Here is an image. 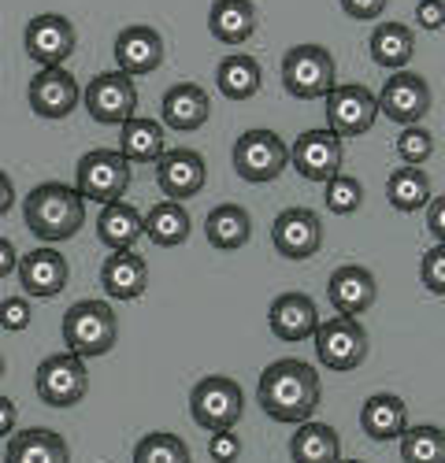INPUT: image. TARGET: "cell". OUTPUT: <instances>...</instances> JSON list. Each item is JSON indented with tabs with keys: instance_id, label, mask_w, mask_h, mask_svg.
<instances>
[{
	"instance_id": "484cf974",
	"label": "cell",
	"mask_w": 445,
	"mask_h": 463,
	"mask_svg": "<svg viewBox=\"0 0 445 463\" xmlns=\"http://www.w3.org/2000/svg\"><path fill=\"white\" fill-rule=\"evenodd\" d=\"M5 463H71L67 441L49 427H30L12 434L5 449Z\"/></svg>"
},
{
	"instance_id": "c3c4849f",
	"label": "cell",
	"mask_w": 445,
	"mask_h": 463,
	"mask_svg": "<svg viewBox=\"0 0 445 463\" xmlns=\"http://www.w3.org/2000/svg\"><path fill=\"white\" fill-rule=\"evenodd\" d=\"M0 378H5V356H0Z\"/></svg>"
},
{
	"instance_id": "2e32d148",
	"label": "cell",
	"mask_w": 445,
	"mask_h": 463,
	"mask_svg": "<svg viewBox=\"0 0 445 463\" xmlns=\"http://www.w3.org/2000/svg\"><path fill=\"white\" fill-rule=\"evenodd\" d=\"M208 182V164L197 148H167L156 160V185L167 201H190Z\"/></svg>"
},
{
	"instance_id": "44dd1931",
	"label": "cell",
	"mask_w": 445,
	"mask_h": 463,
	"mask_svg": "<svg viewBox=\"0 0 445 463\" xmlns=\"http://www.w3.org/2000/svg\"><path fill=\"white\" fill-rule=\"evenodd\" d=\"M327 297H330V304H334V312H338V316L356 319V316L367 312L371 304H375V297H379V282H375V275H371L367 267H360V263H346V267H338V271L330 275V282H327Z\"/></svg>"
},
{
	"instance_id": "ffe728a7",
	"label": "cell",
	"mask_w": 445,
	"mask_h": 463,
	"mask_svg": "<svg viewBox=\"0 0 445 463\" xmlns=\"http://www.w3.org/2000/svg\"><path fill=\"white\" fill-rule=\"evenodd\" d=\"M111 52H116V63H119V71L127 74V79L153 74V71L164 63V56H167L164 37H160V30H153V26H127V30L116 37Z\"/></svg>"
},
{
	"instance_id": "83f0119b",
	"label": "cell",
	"mask_w": 445,
	"mask_h": 463,
	"mask_svg": "<svg viewBox=\"0 0 445 463\" xmlns=\"http://www.w3.org/2000/svg\"><path fill=\"white\" fill-rule=\"evenodd\" d=\"M289 459L293 463H338L342 459V438L330 422H301L289 438Z\"/></svg>"
},
{
	"instance_id": "74e56055",
	"label": "cell",
	"mask_w": 445,
	"mask_h": 463,
	"mask_svg": "<svg viewBox=\"0 0 445 463\" xmlns=\"http://www.w3.org/2000/svg\"><path fill=\"white\" fill-rule=\"evenodd\" d=\"M397 156L404 167H423L434 156V137L423 127H404L397 137Z\"/></svg>"
},
{
	"instance_id": "ac0fdd59",
	"label": "cell",
	"mask_w": 445,
	"mask_h": 463,
	"mask_svg": "<svg viewBox=\"0 0 445 463\" xmlns=\"http://www.w3.org/2000/svg\"><path fill=\"white\" fill-rule=\"evenodd\" d=\"M19 286L26 297H42V300H52L63 293L67 279H71V267L63 260V252H56L52 245H42L33 252H23L19 256Z\"/></svg>"
},
{
	"instance_id": "8d00e7d4",
	"label": "cell",
	"mask_w": 445,
	"mask_h": 463,
	"mask_svg": "<svg viewBox=\"0 0 445 463\" xmlns=\"http://www.w3.org/2000/svg\"><path fill=\"white\" fill-rule=\"evenodd\" d=\"M323 185H327L323 189L327 212H334V215H356L364 208V185H360V178H353V175L342 171V175H334Z\"/></svg>"
},
{
	"instance_id": "603a6c76",
	"label": "cell",
	"mask_w": 445,
	"mask_h": 463,
	"mask_svg": "<svg viewBox=\"0 0 445 463\" xmlns=\"http://www.w3.org/2000/svg\"><path fill=\"white\" fill-rule=\"evenodd\" d=\"M100 286L111 300H137L148 289V263L134 249L111 252L100 267Z\"/></svg>"
},
{
	"instance_id": "9a60e30c",
	"label": "cell",
	"mask_w": 445,
	"mask_h": 463,
	"mask_svg": "<svg viewBox=\"0 0 445 463\" xmlns=\"http://www.w3.org/2000/svg\"><path fill=\"white\" fill-rule=\"evenodd\" d=\"M26 100L42 119H67L82 104V86L63 67H42L26 86Z\"/></svg>"
},
{
	"instance_id": "f1b7e54d",
	"label": "cell",
	"mask_w": 445,
	"mask_h": 463,
	"mask_svg": "<svg viewBox=\"0 0 445 463\" xmlns=\"http://www.w3.org/2000/svg\"><path fill=\"white\" fill-rule=\"evenodd\" d=\"M204 238L219 252H238L252 238V219H249V212L241 204H219L204 219Z\"/></svg>"
},
{
	"instance_id": "e0dca14e",
	"label": "cell",
	"mask_w": 445,
	"mask_h": 463,
	"mask_svg": "<svg viewBox=\"0 0 445 463\" xmlns=\"http://www.w3.org/2000/svg\"><path fill=\"white\" fill-rule=\"evenodd\" d=\"M271 241L286 260H312L323 249V219L312 208H286L271 226Z\"/></svg>"
},
{
	"instance_id": "7402d4cb",
	"label": "cell",
	"mask_w": 445,
	"mask_h": 463,
	"mask_svg": "<svg viewBox=\"0 0 445 463\" xmlns=\"http://www.w3.org/2000/svg\"><path fill=\"white\" fill-rule=\"evenodd\" d=\"M160 111H164V127H171L178 134H190V130H201L208 123L212 100L197 82H175L164 93Z\"/></svg>"
},
{
	"instance_id": "9c48e42d",
	"label": "cell",
	"mask_w": 445,
	"mask_h": 463,
	"mask_svg": "<svg viewBox=\"0 0 445 463\" xmlns=\"http://www.w3.org/2000/svg\"><path fill=\"white\" fill-rule=\"evenodd\" d=\"M289 167V145L275 130H245L234 141V171L238 178L264 185Z\"/></svg>"
},
{
	"instance_id": "e575fe53",
	"label": "cell",
	"mask_w": 445,
	"mask_h": 463,
	"mask_svg": "<svg viewBox=\"0 0 445 463\" xmlns=\"http://www.w3.org/2000/svg\"><path fill=\"white\" fill-rule=\"evenodd\" d=\"M401 459L404 463H445V430L441 427H408L401 434Z\"/></svg>"
},
{
	"instance_id": "d4e9b609",
	"label": "cell",
	"mask_w": 445,
	"mask_h": 463,
	"mask_svg": "<svg viewBox=\"0 0 445 463\" xmlns=\"http://www.w3.org/2000/svg\"><path fill=\"white\" fill-rule=\"evenodd\" d=\"M360 430L371 441H397L408 430V404L397 393H375L360 408Z\"/></svg>"
},
{
	"instance_id": "4dcf8cb0",
	"label": "cell",
	"mask_w": 445,
	"mask_h": 463,
	"mask_svg": "<svg viewBox=\"0 0 445 463\" xmlns=\"http://www.w3.org/2000/svg\"><path fill=\"white\" fill-rule=\"evenodd\" d=\"M367 49H371V60H375L379 67H386V71H404L408 67V60L416 56V33L408 30L404 23H379L375 30H371V42H367Z\"/></svg>"
},
{
	"instance_id": "ee69618b",
	"label": "cell",
	"mask_w": 445,
	"mask_h": 463,
	"mask_svg": "<svg viewBox=\"0 0 445 463\" xmlns=\"http://www.w3.org/2000/svg\"><path fill=\"white\" fill-rule=\"evenodd\" d=\"M427 230L438 238V245H445V197H434L427 204Z\"/></svg>"
},
{
	"instance_id": "ba28073f",
	"label": "cell",
	"mask_w": 445,
	"mask_h": 463,
	"mask_svg": "<svg viewBox=\"0 0 445 463\" xmlns=\"http://www.w3.org/2000/svg\"><path fill=\"white\" fill-rule=\"evenodd\" d=\"M282 86L297 100H319L334 90V56L323 45H293L282 56Z\"/></svg>"
},
{
	"instance_id": "60d3db41",
	"label": "cell",
	"mask_w": 445,
	"mask_h": 463,
	"mask_svg": "<svg viewBox=\"0 0 445 463\" xmlns=\"http://www.w3.org/2000/svg\"><path fill=\"white\" fill-rule=\"evenodd\" d=\"M208 456L212 463H238L241 459V438L234 430H219L208 438Z\"/></svg>"
},
{
	"instance_id": "8fae6325",
	"label": "cell",
	"mask_w": 445,
	"mask_h": 463,
	"mask_svg": "<svg viewBox=\"0 0 445 463\" xmlns=\"http://www.w3.org/2000/svg\"><path fill=\"white\" fill-rule=\"evenodd\" d=\"M323 100H327V108H323L327 111V130L338 134L342 141L367 134L379 119V100L367 86H356V82L334 86Z\"/></svg>"
},
{
	"instance_id": "7a4b0ae2",
	"label": "cell",
	"mask_w": 445,
	"mask_h": 463,
	"mask_svg": "<svg viewBox=\"0 0 445 463\" xmlns=\"http://www.w3.org/2000/svg\"><path fill=\"white\" fill-rule=\"evenodd\" d=\"M23 222L45 245L71 241L86 222V201L67 182H42L23 197Z\"/></svg>"
},
{
	"instance_id": "277c9868",
	"label": "cell",
	"mask_w": 445,
	"mask_h": 463,
	"mask_svg": "<svg viewBox=\"0 0 445 463\" xmlns=\"http://www.w3.org/2000/svg\"><path fill=\"white\" fill-rule=\"evenodd\" d=\"M245 411V393L241 385L227 374H204L194 393H190V415L201 430L219 434V430H234L238 419Z\"/></svg>"
},
{
	"instance_id": "6da1fadb",
	"label": "cell",
	"mask_w": 445,
	"mask_h": 463,
	"mask_svg": "<svg viewBox=\"0 0 445 463\" xmlns=\"http://www.w3.org/2000/svg\"><path fill=\"white\" fill-rule=\"evenodd\" d=\"M319 397L323 385L316 367L297 356L268 364L256 382V404L264 408V415H271L275 422H293V427H301V422L316 415Z\"/></svg>"
},
{
	"instance_id": "4fadbf2b",
	"label": "cell",
	"mask_w": 445,
	"mask_h": 463,
	"mask_svg": "<svg viewBox=\"0 0 445 463\" xmlns=\"http://www.w3.org/2000/svg\"><path fill=\"white\" fill-rule=\"evenodd\" d=\"M23 45H26V56H30L37 67H63V63L74 56L79 33H74V23H71L67 15L45 12V15H33V19L26 23Z\"/></svg>"
},
{
	"instance_id": "bcb514c9",
	"label": "cell",
	"mask_w": 445,
	"mask_h": 463,
	"mask_svg": "<svg viewBox=\"0 0 445 463\" xmlns=\"http://www.w3.org/2000/svg\"><path fill=\"white\" fill-rule=\"evenodd\" d=\"M15 419H19V408L8 397H0V438H12L15 434Z\"/></svg>"
},
{
	"instance_id": "d6986e66",
	"label": "cell",
	"mask_w": 445,
	"mask_h": 463,
	"mask_svg": "<svg viewBox=\"0 0 445 463\" xmlns=\"http://www.w3.org/2000/svg\"><path fill=\"white\" fill-rule=\"evenodd\" d=\"M268 326L279 341H289V345L308 341L319 326V307L308 293H297V289L279 293L268 307Z\"/></svg>"
},
{
	"instance_id": "4316f807",
	"label": "cell",
	"mask_w": 445,
	"mask_h": 463,
	"mask_svg": "<svg viewBox=\"0 0 445 463\" xmlns=\"http://www.w3.org/2000/svg\"><path fill=\"white\" fill-rule=\"evenodd\" d=\"M145 234V215L127 204V201H116V204H104L100 208V219H97V241L111 252H123V249H134L137 238Z\"/></svg>"
},
{
	"instance_id": "52a82bcc",
	"label": "cell",
	"mask_w": 445,
	"mask_h": 463,
	"mask_svg": "<svg viewBox=\"0 0 445 463\" xmlns=\"http://www.w3.org/2000/svg\"><path fill=\"white\" fill-rule=\"evenodd\" d=\"M33 390L49 408H74L82 404L90 393V371L86 360H79L74 353H56L37 364V378Z\"/></svg>"
},
{
	"instance_id": "681fc988",
	"label": "cell",
	"mask_w": 445,
	"mask_h": 463,
	"mask_svg": "<svg viewBox=\"0 0 445 463\" xmlns=\"http://www.w3.org/2000/svg\"><path fill=\"white\" fill-rule=\"evenodd\" d=\"M338 463H364V459H338Z\"/></svg>"
},
{
	"instance_id": "7bdbcfd3",
	"label": "cell",
	"mask_w": 445,
	"mask_h": 463,
	"mask_svg": "<svg viewBox=\"0 0 445 463\" xmlns=\"http://www.w3.org/2000/svg\"><path fill=\"white\" fill-rule=\"evenodd\" d=\"M416 19H420L423 30H441L445 26V0H420Z\"/></svg>"
},
{
	"instance_id": "5b68a950",
	"label": "cell",
	"mask_w": 445,
	"mask_h": 463,
	"mask_svg": "<svg viewBox=\"0 0 445 463\" xmlns=\"http://www.w3.org/2000/svg\"><path fill=\"white\" fill-rule=\"evenodd\" d=\"M130 185V164L119 156V148H90L74 167V189L82 193V201L116 204L127 197Z\"/></svg>"
},
{
	"instance_id": "d6a6232c",
	"label": "cell",
	"mask_w": 445,
	"mask_h": 463,
	"mask_svg": "<svg viewBox=\"0 0 445 463\" xmlns=\"http://www.w3.org/2000/svg\"><path fill=\"white\" fill-rule=\"evenodd\" d=\"M260 82H264V71L249 52H231L215 67V86L227 100H249L260 93Z\"/></svg>"
},
{
	"instance_id": "cb8c5ba5",
	"label": "cell",
	"mask_w": 445,
	"mask_h": 463,
	"mask_svg": "<svg viewBox=\"0 0 445 463\" xmlns=\"http://www.w3.org/2000/svg\"><path fill=\"white\" fill-rule=\"evenodd\" d=\"M260 19H256V8H252V0H212V8H208V30L219 45H245L249 37L256 33Z\"/></svg>"
},
{
	"instance_id": "b9f144b4",
	"label": "cell",
	"mask_w": 445,
	"mask_h": 463,
	"mask_svg": "<svg viewBox=\"0 0 445 463\" xmlns=\"http://www.w3.org/2000/svg\"><path fill=\"white\" fill-rule=\"evenodd\" d=\"M386 5H390V0H342V12H346L349 19L371 23V19H379V15L386 12Z\"/></svg>"
},
{
	"instance_id": "7c38bea8",
	"label": "cell",
	"mask_w": 445,
	"mask_h": 463,
	"mask_svg": "<svg viewBox=\"0 0 445 463\" xmlns=\"http://www.w3.org/2000/svg\"><path fill=\"white\" fill-rule=\"evenodd\" d=\"M346 164V141L330 130H305L289 148V167L305 182H330L342 175Z\"/></svg>"
},
{
	"instance_id": "30bf717a",
	"label": "cell",
	"mask_w": 445,
	"mask_h": 463,
	"mask_svg": "<svg viewBox=\"0 0 445 463\" xmlns=\"http://www.w3.org/2000/svg\"><path fill=\"white\" fill-rule=\"evenodd\" d=\"M82 104L93 123L123 127L127 119L137 115V86L123 71H104L97 79H90V86L82 90Z\"/></svg>"
},
{
	"instance_id": "f6af8a7d",
	"label": "cell",
	"mask_w": 445,
	"mask_h": 463,
	"mask_svg": "<svg viewBox=\"0 0 445 463\" xmlns=\"http://www.w3.org/2000/svg\"><path fill=\"white\" fill-rule=\"evenodd\" d=\"M15 267H19V252H15V245H12L8 238H0V279L15 275Z\"/></svg>"
},
{
	"instance_id": "f35d334b",
	"label": "cell",
	"mask_w": 445,
	"mask_h": 463,
	"mask_svg": "<svg viewBox=\"0 0 445 463\" xmlns=\"http://www.w3.org/2000/svg\"><path fill=\"white\" fill-rule=\"evenodd\" d=\"M420 282L427 293L434 297H445V245H434L423 252L420 260Z\"/></svg>"
},
{
	"instance_id": "836d02e7",
	"label": "cell",
	"mask_w": 445,
	"mask_h": 463,
	"mask_svg": "<svg viewBox=\"0 0 445 463\" xmlns=\"http://www.w3.org/2000/svg\"><path fill=\"white\" fill-rule=\"evenodd\" d=\"M386 197L404 215L427 208L431 204V178H427V171L423 167H397L386 178Z\"/></svg>"
},
{
	"instance_id": "3957f363",
	"label": "cell",
	"mask_w": 445,
	"mask_h": 463,
	"mask_svg": "<svg viewBox=\"0 0 445 463\" xmlns=\"http://www.w3.org/2000/svg\"><path fill=\"white\" fill-rule=\"evenodd\" d=\"M119 341V319L108 300H79L63 312V345L79 360L108 356Z\"/></svg>"
},
{
	"instance_id": "7dc6e473",
	"label": "cell",
	"mask_w": 445,
	"mask_h": 463,
	"mask_svg": "<svg viewBox=\"0 0 445 463\" xmlns=\"http://www.w3.org/2000/svg\"><path fill=\"white\" fill-rule=\"evenodd\" d=\"M12 208H15V185H12V178L5 171H0V219H5Z\"/></svg>"
},
{
	"instance_id": "d590c367",
	"label": "cell",
	"mask_w": 445,
	"mask_h": 463,
	"mask_svg": "<svg viewBox=\"0 0 445 463\" xmlns=\"http://www.w3.org/2000/svg\"><path fill=\"white\" fill-rule=\"evenodd\" d=\"M134 463H190V445L167 430L145 434L134 445Z\"/></svg>"
},
{
	"instance_id": "1f68e13d",
	"label": "cell",
	"mask_w": 445,
	"mask_h": 463,
	"mask_svg": "<svg viewBox=\"0 0 445 463\" xmlns=\"http://www.w3.org/2000/svg\"><path fill=\"white\" fill-rule=\"evenodd\" d=\"M190 230H194L190 212H185V204H178V201H160L145 215V238L156 249H178L185 238H190Z\"/></svg>"
},
{
	"instance_id": "f546056e",
	"label": "cell",
	"mask_w": 445,
	"mask_h": 463,
	"mask_svg": "<svg viewBox=\"0 0 445 463\" xmlns=\"http://www.w3.org/2000/svg\"><path fill=\"white\" fill-rule=\"evenodd\" d=\"M167 152L164 145V127L156 119H141V115H134V119H127L119 127V156L134 167V164H156L160 156Z\"/></svg>"
},
{
	"instance_id": "8992f818",
	"label": "cell",
	"mask_w": 445,
	"mask_h": 463,
	"mask_svg": "<svg viewBox=\"0 0 445 463\" xmlns=\"http://www.w3.org/2000/svg\"><path fill=\"white\" fill-rule=\"evenodd\" d=\"M312 341H316V360L327 371L349 374L367 360V330L349 316L319 319Z\"/></svg>"
},
{
	"instance_id": "5bb4252c",
	"label": "cell",
	"mask_w": 445,
	"mask_h": 463,
	"mask_svg": "<svg viewBox=\"0 0 445 463\" xmlns=\"http://www.w3.org/2000/svg\"><path fill=\"white\" fill-rule=\"evenodd\" d=\"M379 100V111L386 119H393L397 127H420L431 111V86L423 74L416 71H393V79H386L383 93L375 97Z\"/></svg>"
},
{
	"instance_id": "ab89813d",
	"label": "cell",
	"mask_w": 445,
	"mask_h": 463,
	"mask_svg": "<svg viewBox=\"0 0 445 463\" xmlns=\"http://www.w3.org/2000/svg\"><path fill=\"white\" fill-rule=\"evenodd\" d=\"M30 323H33V312H30L26 297H5L0 300V326H5L8 334H23Z\"/></svg>"
}]
</instances>
